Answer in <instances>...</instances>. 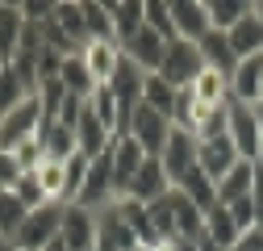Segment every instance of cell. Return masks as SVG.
Returning a JSON list of instances; mask_svg holds the SVG:
<instances>
[{
    "mask_svg": "<svg viewBox=\"0 0 263 251\" xmlns=\"http://www.w3.org/2000/svg\"><path fill=\"white\" fill-rule=\"evenodd\" d=\"M251 109H255V121H259V134H263V101H259V105H251Z\"/></svg>",
    "mask_w": 263,
    "mask_h": 251,
    "instance_id": "ee69618b",
    "label": "cell"
},
{
    "mask_svg": "<svg viewBox=\"0 0 263 251\" xmlns=\"http://www.w3.org/2000/svg\"><path fill=\"white\" fill-rule=\"evenodd\" d=\"M238 226H234V218H230V209L226 205H213L209 213H205V239L213 243V247H221V251H230L238 243Z\"/></svg>",
    "mask_w": 263,
    "mask_h": 251,
    "instance_id": "484cf974",
    "label": "cell"
},
{
    "mask_svg": "<svg viewBox=\"0 0 263 251\" xmlns=\"http://www.w3.org/2000/svg\"><path fill=\"white\" fill-rule=\"evenodd\" d=\"M134 247H142V243L125 226L117 201H109L105 209H96V251H134Z\"/></svg>",
    "mask_w": 263,
    "mask_h": 251,
    "instance_id": "9c48e42d",
    "label": "cell"
},
{
    "mask_svg": "<svg viewBox=\"0 0 263 251\" xmlns=\"http://www.w3.org/2000/svg\"><path fill=\"white\" fill-rule=\"evenodd\" d=\"M230 251H263V230L255 226V230H247V235H238V243L230 247Z\"/></svg>",
    "mask_w": 263,
    "mask_h": 251,
    "instance_id": "7bdbcfd3",
    "label": "cell"
},
{
    "mask_svg": "<svg viewBox=\"0 0 263 251\" xmlns=\"http://www.w3.org/2000/svg\"><path fill=\"white\" fill-rule=\"evenodd\" d=\"M255 164H259V168H263V151H259V159H255Z\"/></svg>",
    "mask_w": 263,
    "mask_h": 251,
    "instance_id": "816d5d0a",
    "label": "cell"
},
{
    "mask_svg": "<svg viewBox=\"0 0 263 251\" xmlns=\"http://www.w3.org/2000/svg\"><path fill=\"white\" fill-rule=\"evenodd\" d=\"M25 38V13L17 0H0V59L13 63V55L21 50Z\"/></svg>",
    "mask_w": 263,
    "mask_h": 251,
    "instance_id": "ac0fdd59",
    "label": "cell"
},
{
    "mask_svg": "<svg viewBox=\"0 0 263 251\" xmlns=\"http://www.w3.org/2000/svg\"><path fill=\"white\" fill-rule=\"evenodd\" d=\"M67 164L71 159H46L42 155V164L34 168V180L42 184L50 205H67Z\"/></svg>",
    "mask_w": 263,
    "mask_h": 251,
    "instance_id": "44dd1931",
    "label": "cell"
},
{
    "mask_svg": "<svg viewBox=\"0 0 263 251\" xmlns=\"http://www.w3.org/2000/svg\"><path fill=\"white\" fill-rule=\"evenodd\" d=\"M251 13H255V17L263 21V0H251Z\"/></svg>",
    "mask_w": 263,
    "mask_h": 251,
    "instance_id": "f6af8a7d",
    "label": "cell"
},
{
    "mask_svg": "<svg viewBox=\"0 0 263 251\" xmlns=\"http://www.w3.org/2000/svg\"><path fill=\"white\" fill-rule=\"evenodd\" d=\"M230 50H234V59H238V63H242V59L263 55V21H259L255 13H247L234 29H230Z\"/></svg>",
    "mask_w": 263,
    "mask_h": 251,
    "instance_id": "603a6c76",
    "label": "cell"
},
{
    "mask_svg": "<svg viewBox=\"0 0 263 251\" xmlns=\"http://www.w3.org/2000/svg\"><path fill=\"white\" fill-rule=\"evenodd\" d=\"M259 101H263V84H259ZM259 101H255V105H259Z\"/></svg>",
    "mask_w": 263,
    "mask_h": 251,
    "instance_id": "f907efd6",
    "label": "cell"
},
{
    "mask_svg": "<svg viewBox=\"0 0 263 251\" xmlns=\"http://www.w3.org/2000/svg\"><path fill=\"white\" fill-rule=\"evenodd\" d=\"M42 126H46V113H42V101L34 92L29 101H21L17 109H9L0 117V151H17L25 142H38Z\"/></svg>",
    "mask_w": 263,
    "mask_h": 251,
    "instance_id": "6da1fadb",
    "label": "cell"
},
{
    "mask_svg": "<svg viewBox=\"0 0 263 251\" xmlns=\"http://www.w3.org/2000/svg\"><path fill=\"white\" fill-rule=\"evenodd\" d=\"M242 159V155L234 151V142H230V134H221V138H209V142H201V151H196V164H201V172L217 184L230 168H234Z\"/></svg>",
    "mask_w": 263,
    "mask_h": 251,
    "instance_id": "2e32d148",
    "label": "cell"
},
{
    "mask_svg": "<svg viewBox=\"0 0 263 251\" xmlns=\"http://www.w3.org/2000/svg\"><path fill=\"white\" fill-rule=\"evenodd\" d=\"M59 80H63V88H67L71 97L92 101L96 84H92V76H88V67H84V59H80V55H67V59H63V71H59Z\"/></svg>",
    "mask_w": 263,
    "mask_h": 251,
    "instance_id": "f1b7e54d",
    "label": "cell"
},
{
    "mask_svg": "<svg viewBox=\"0 0 263 251\" xmlns=\"http://www.w3.org/2000/svg\"><path fill=\"white\" fill-rule=\"evenodd\" d=\"M59 243L67 251H96V209L63 205L59 218Z\"/></svg>",
    "mask_w": 263,
    "mask_h": 251,
    "instance_id": "52a82bcc",
    "label": "cell"
},
{
    "mask_svg": "<svg viewBox=\"0 0 263 251\" xmlns=\"http://www.w3.org/2000/svg\"><path fill=\"white\" fill-rule=\"evenodd\" d=\"M0 67H9V63H5V59H0Z\"/></svg>",
    "mask_w": 263,
    "mask_h": 251,
    "instance_id": "db71d44e",
    "label": "cell"
},
{
    "mask_svg": "<svg viewBox=\"0 0 263 251\" xmlns=\"http://www.w3.org/2000/svg\"><path fill=\"white\" fill-rule=\"evenodd\" d=\"M9 193H13V197L25 205V209H42V205H50V201H46V193H42V184L34 180V172H25V176H21V180L9 188Z\"/></svg>",
    "mask_w": 263,
    "mask_h": 251,
    "instance_id": "74e56055",
    "label": "cell"
},
{
    "mask_svg": "<svg viewBox=\"0 0 263 251\" xmlns=\"http://www.w3.org/2000/svg\"><path fill=\"white\" fill-rule=\"evenodd\" d=\"M54 29L67 38L76 50H84L92 38H88V21H84V0H54Z\"/></svg>",
    "mask_w": 263,
    "mask_h": 251,
    "instance_id": "e0dca14e",
    "label": "cell"
},
{
    "mask_svg": "<svg viewBox=\"0 0 263 251\" xmlns=\"http://www.w3.org/2000/svg\"><path fill=\"white\" fill-rule=\"evenodd\" d=\"M196 151H201V142H196V134H188V130H172V138H167V147H163V172H167V180L172 184H180L192 168H196Z\"/></svg>",
    "mask_w": 263,
    "mask_h": 251,
    "instance_id": "30bf717a",
    "label": "cell"
},
{
    "mask_svg": "<svg viewBox=\"0 0 263 251\" xmlns=\"http://www.w3.org/2000/svg\"><path fill=\"white\" fill-rule=\"evenodd\" d=\"M38 142H42V155H46V159H76V155H80L76 130H71V126H63V121H46L42 134H38Z\"/></svg>",
    "mask_w": 263,
    "mask_h": 251,
    "instance_id": "cb8c5ba5",
    "label": "cell"
},
{
    "mask_svg": "<svg viewBox=\"0 0 263 251\" xmlns=\"http://www.w3.org/2000/svg\"><path fill=\"white\" fill-rule=\"evenodd\" d=\"M25 218H29V209H25V205L9 193V188H5V193H0V235L13 243V235L21 230V222H25Z\"/></svg>",
    "mask_w": 263,
    "mask_h": 251,
    "instance_id": "d590c367",
    "label": "cell"
},
{
    "mask_svg": "<svg viewBox=\"0 0 263 251\" xmlns=\"http://www.w3.org/2000/svg\"><path fill=\"white\" fill-rule=\"evenodd\" d=\"M192 101L201 105L205 113H213V109H226L230 105V76L226 71H217V67H205L201 76L192 80Z\"/></svg>",
    "mask_w": 263,
    "mask_h": 251,
    "instance_id": "9a60e30c",
    "label": "cell"
},
{
    "mask_svg": "<svg viewBox=\"0 0 263 251\" xmlns=\"http://www.w3.org/2000/svg\"><path fill=\"white\" fill-rule=\"evenodd\" d=\"M109 159H113V193H117V201H125V197H129V184H134V176H138V168L146 164V151L129 138V134H121V138L109 147Z\"/></svg>",
    "mask_w": 263,
    "mask_h": 251,
    "instance_id": "ba28073f",
    "label": "cell"
},
{
    "mask_svg": "<svg viewBox=\"0 0 263 251\" xmlns=\"http://www.w3.org/2000/svg\"><path fill=\"white\" fill-rule=\"evenodd\" d=\"M29 97H34V92L17 80V71L13 67H0V117H5L9 109H17L21 101H29Z\"/></svg>",
    "mask_w": 263,
    "mask_h": 251,
    "instance_id": "e575fe53",
    "label": "cell"
},
{
    "mask_svg": "<svg viewBox=\"0 0 263 251\" xmlns=\"http://www.w3.org/2000/svg\"><path fill=\"white\" fill-rule=\"evenodd\" d=\"M80 59H84L92 84H96V88H109L125 55H121V42H109V38H105V42H88V46L80 50Z\"/></svg>",
    "mask_w": 263,
    "mask_h": 251,
    "instance_id": "8fae6325",
    "label": "cell"
},
{
    "mask_svg": "<svg viewBox=\"0 0 263 251\" xmlns=\"http://www.w3.org/2000/svg\"><path fill=\"white\" fill-rule=\"evenodd\" d=\"M251 188H255V164L251 159H238L234 168L217 180V205H234V201L251 197Z\"/></svg>",
    "mask_w": 263,
    "mask_h": 251,
    "instance_id": "ffe728a7",
    "label": "cell"
},
{
    "mask_svg": "<svg viewBox=\"0 0 263 251\" xmlns=\"http://www.w3.org/2000/svg\"><path fill=\"white\" fill-rule=\"evenodd\" d=\"M205 71V59H201V50H196V42H180V38H172L167 42V50H163V67H159V76L167 80L172 88H192V80Z\"/></svg>",
    "mask_w": 263,
    "mask_h": 251,
    "instance_id": "3957f363",
    "label": "cell"
},
{
    "mask_svg": "<svg viewBox=\"0 0 263 251\" xmlns=\"http://www.w3.org/2000/svg\"><path fill=\"white\" fill-rule=\"evenodd\" d=\"M196 50H201L205 67H217V71H226V76H234L238 59H234V50H230V34H221V29H209V34L196 42Z\"/></svg>",
    "mask_w": 263,
    "mask_h": 251,
    "instance_id": "d4e9b609",
    "label": "cell"
},
{
    "mask_svg": "<svg viewBox=\"0 0 263 251\" xmlns=\"http://www.w3.org/2000/svg\"><path fill=\"white\" fill-rule=\"evenodd\" d=\"M172 180H167V172H163V159H155V155H146V164L138 168V176H134V184H129V201H142V205H155V201H163L172 193Z\"/></svg>",
    "mask_w": 263,
    "mask_h": 251,
    "instance_id": "5bb4252c",
    "label": "cell"
},
{
    "mask_svg": "<svg viewBox=\"0 0 263 251\" xmlns=\"http://www.w3.org/2000/svg\"><path fill=\"white\" fill-rule=\"evenodd\" d=\"M25 176V168H21V159L13 151H0V188H13L17 180Z\"/></svg>",
    "mask_w": 263,
    "mask_h": 251,
    "instance_id": "ab89813d",
    "label": "cell"
},
{
    "mask_svg": "<svg viewBox=\"0 0 263 251\" xmlns=\"http://www.w3.org/2000/svg\"><path fill=\"white\" fill-rule=\"evenodd\" d=\"M121 205V218H125V226L134 230V239L142 243V247H159V235H155V222H151V209L142 205V201H117Z\"/></svg>",
    "mask_w": 263,
    "mask_h": 251,
    "instance_id": "83f0119b",
    "label": "cell"
},
{
    "mask_svg": "<svg viewBox=\"0 0 263 251\" xmlns=\"http://www.w3.org/2000/svg\"><path fill=\"white\" fill-rule=\"evenodd\" d=\"M163 50H167V38H159L155 29H146V25H142L129 42H121V55L134 63L138 71H146V76H155V71L163 67Z\"/></svg>",
    "mask_w": 263,
    "mask_h": 251,
    "instance_id": "4fadbf2b",
    "label": "cell"
},
{
    "mask_svg": "<svg viewBox=\"0 0 263 251\" xmlns=\"http://www.w3.org/2000/svg\"><path fill=\"white\" fill-rule=\"evenodd\" d=\"M176 188H180V193H184V197H188L196 209H205V213L217 205V184H213V180L201 172V164H196V168H192V172H188V176H184Z\"/></svg>",
    "mask_w": 263,
    "mask_h": 251,
    "instance_id": "4316f807",
    "label": "cell"
},
{
    "mask_svg": "<svg viewBox=\"0 0 263 251\" xmlns=\"http://www.w3.org/2000/svg\"><path fill=\"white\" fill-rule=\"evenodd\" d=\"M59 218H63V205L29 209L21 230L13 235V251H46L50 243H59Z\"/></svg>",
    "mask_w": 263,
    "mask_h": 251,
    "instance_id": "7a4b0ae2",
    "label": "cell"
},
{
    "mask_svg": "<svg viewBox=\"0 0 263 251\" xmlns=\"http://www.w3.org/2000/svg\"><path fill=\"white\" fill-rule=\"evenodd\" d=\"M0 193H5V188H0Z\"/></svg>",
    "mask_w": 263,
    "mask_h": 251,
    "instance_id": "11a10c76",
    "label": "cell"
},
{
    "mask_svg": "<svg viewBox=\"0 0 263 251\" xmlns=\"http://www.w3.org/2000/svg\"><path fill=\"white\" fill-rule=\"evenodd\" d=\"M84 21H88V38L92 42H117L113 38V17H109V5L105 0H84Z\"/></svg>",
    "mask_w": 263,
    "mask_h": 251,
    "instance_id": "d6a6232c",
    "label": "cell"
},
{
    "mask_svg": "<svg viewBox=\"0 0 263 251\" xmlns=\"http://www.w3.org/2000/svg\"><path fill=\"white\" fill-rule=\"evenodd\" d=\"M109 17H113V38L129 42L146 25V0H117V5H109Z\"/></svg>",
    "mask_w": 263,
    "mask_h": 251,
    "instance_id": "7402d4cb",
    "label": "cell"
},
{
    "mask_svg": "<svg viewBox=\"0 0 263 251\" xmlns=\"http://www.w3.org/2000/svg\"><path fill=\"white\" fill-rule=\"evenodd\" d=\"M226 113H230V142H234V151L242 155V159H251V164H255V159H259V151H263V134H259L255 109L230 97Z\"/></svg>",
    "mask_w": 263,
    "mask_h": 251,
    "instance_id": "8992f818",
    "label": "cell"
},
{
    "mask_svg": "<svg viewBox=\"0 0 263 251\" xmlns=\"http://www.w3.org/2000/svg\"><path fill=\"white\" fill-rule=\"evenodd\" d=\"M201 121H205V109L192 101L188 88H180V92H176V109H172V126H176V130L196 134V130H201Z\"/></svg>",
    "mask_w": 263,
    "mask_h": 251,
    "instance_id": "1f68e13d",
    "label": "cell"
},
{
    "mask_svg": "<svg viewBox=\"0 0 263 251\" xmlns=\"http://www.w3.org/2000/svg\"><path fill=\"white\" fill-rule=\"evenodd\" d=\"M205 5H209V25L221 29V34H230L251 13V0H205Z\"/></svg>",
    "mask_w": 263,
    "mask_h": 251,
    "instance_id": "4dcf8cb0",
    "label": "cell"
},
{
    "mask_svg": "<svg viewBox=\"0 0 263 251\" xmlns=\"http://www.w3.org/2000/svg\"><path fill=\"white\" fill-rule=\"evenodd\" d=\"M259 84H263V55L242 59L234 67V76H230V97L242 101V105H255L259 101Z\"/></svg>",
    "mask_w": 263,
    "mask_h": 251,
    "instance_id": "d6986e66",
    "label": "cell"
},
{
    "mask_svg": "<svg viewBox=\"0 0 263 251\" xmlns=\"http://www.w3.org/2000/svg\"><path fill=\"white\" fill-rule=\"evenodd\" d=\"M172 130H176L172 117H163V113H155V109L138 105V109H134V117H129V130H125V134L134 138L146 155H155V159H159L163 147H167V138H172Z\"/></svg>",
    "mask_w": 263,
    "mask_h": 251,
    "instance_id": "277c9868",
    "label": "cell"
},
{
    "mask_svg": "<svg viewBox=\"0 0 263 251\" xmlns=\"http://www.w3.org/2000/svg\"><path fill=\"white\" fill-rule=\"evenodd\" d=\"M88 105H92V113H96V117H101L105 130H109L113 138H121V109H117V101H113V92H109V88H96Z\"/></svg>",
    "mask_w": 263,
    "mask_h": 251,
    "instance_id": "836d02e7",
    "label": "cell"
},
{
    "mask_svg": "<svg viewBox=\"0 0 263 251\" xmlns=\"http://www.w3.org/2000/svg\"><path fill=\"white\" fill-rule=\"evenodd\" d=\"M196 251H221V247H213L209 239H201V243H196Z\"/></svg>",
    "mask_w": 263,
    "mask_h": 251,
    "instance_id": "bcb514c9",
    "label": "cell"
},
{
    "mask_svg": "<svg viewBox=\"0 0 263 251\" xmlns=\"http://www.w3.org/2000/svg\"><path fill=\"white\" fill-rule=\"evenodd\" d=\"M21 13L29 25H46L54 17V0H21Z\"/></svg>",
    "mask_w": 263,
    "mask_h": 251,
    "instance_id": "f35d334b",
    "label": "cell"
},
{
    "mask_svg": "<svg viewBox=\"0 0 263 251\" xmlns=\"http://www.w3.org/2000/svg\"><path fill=\"white\" fill-rule=\"evenodd\" d=\"M172 29L180 42H201L209 34V5L205 0H172Z\"/></svg>",
    "mask_w": 263,
    "mask_h": 251,
    "instance_id": "7c38bea8",
    "label": "cell"
},
{
    "mask_svg": "<svg viewBox=\"0 0 263 251\" xmlns=\"http://www.w3.org/2000/svg\"><path fill=\"white\" fill-rule=\"evenodd\" d=\"M146 29H155L159 38H176L172 29V0H146Z\"/></svg>",
    "mask_w": 263,
    "mask_h": 251,
    "instance_id": "8d00e7d4",
    "label": "cell"
},
{
    "mask_svg": "<svg viewBox=\"0 0 263 251\" xmlns=\"http://www.w3.org/2000/svg\"><path fill=\"white\" fill-rule=\"evenodd\" d=\"M251 205H255V226L263 230V168L255 164V188H251Z\"/></svg>",
    "mask_w": 263,
    "mask_h": 251,
    "instance_id": "b9f144b4",
    "label": "cell"
},
{
    "mask_svg": "<svg viewBox=\"0 0 263 251\" xmlns=\"http://www.w3.org/2000/svg\"><path fill=\"white\" fill-rule=\"evenodd\" d=\"M109 201H117V193H113V159H109V151H105V155H96V159H88L84 188H80L76 205H84V209H105Z\"/></svg>",
    "mask_w": 263,
    "mask_h": 251,
    "instance_id": "5b68a950",
    "label": "cell"
},
{
    "mask_svg": "<svg viewBox=\"0 0 263 251\" xmlns=\"http://www.w3.org/2000/svg\"><path fill=\"white\" fill-rule=\"evenodd\" d=\"M0 251H13V243H9V239H5V235H0Z\"/></svg>",
    "mask_w": 263,
    "mask_h": 251,
    "instance_id": "c3c4849f",
    "label": "cell"
},
{
    "mask_svg": "<svg viewBox=\"0 0 263 251\" xmlns=\"http://www.w3.org/2000/svg\"><path fill=\"white\" fill-rule=\"evenodd\" d=\"M176 251H196V243H180V239H176Z\"/></svg>",
    "mask_w": 263,
    "mask_h": 251,
    "instance_id": "7dc6e473",
    "label": "cell"
},
{
    "mask_svg": "<svg viewBox=\"0 0 263 251\" xmlns=\"http://www.w3.org/2000/svg\"><path fill=\"white\" fill-rule=\"evenodd\" d=\"M176 92H180V88H172L167 80L155 71V76H146V84H142V105L155 109V113H163V117H172V109H176Z\"/></svg>",
    "mask_w": 263,
    "mask_h": 251,
    "instance_id": "f546056e",
    "label": "cell"
},
{
    "mask_svg": "<svg viewBox=\"0 0 263 251\" xmlns=\"http://www.w3.org/2000/svg\"><path fill=\"white\" fill-rule=\"evenodd\" d=\"M134 251H155V247H134Z\"/></svg>",
    "mask_w": 263,
    "mask_h": 251,
    "instance_id": "f5cc1de1",
    "label": "cell"
},
{
    "mask_svg": "<svg viewBox=\"0 0 263 251\" xmlns=\"http://www.w3.org/2000/svg\"><path fill=\"white\" fill-rule=\"evenodd\" d=\"M46 251H67V247H63V243H50V247H46Z\"/></svg>",
    "mask_w": 263,
    "mask_h": 251,
    "instance_id": "681fc988",
    "label": "cell"
},
{
    "mask_svg": "<svg viewBox=\"0 0 263 251\" xmlns=\"http://www.w3.org/2000/svg\"><path fill=\"white\" fill-rule=\"evenodd\" d=\"M230 209V218H234V226L247 235V230H255V205H251V197H242V201H234V205H226Z\"/></svg>",
    "mask_w": 263,
    "mask_h": 251,
    "instance_id": "60d3db41",
    "label": "cell"
}]
</instances>
